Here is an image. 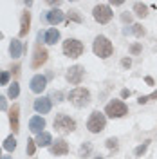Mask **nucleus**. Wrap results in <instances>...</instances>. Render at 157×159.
<instances>
[{"instance_id":"f257e3e1","label":"nucleus","mask_w":157,"mask_h":159,"mask_svg":"<svg viewBox=\"0 0 157 159\" xmlns=\"http://www.w3.org/2000/svg\"><path fill=\"white\" fill-rule=\"evenodd\" d=\"M92 51H94V54L99 56V58H108V56H112V52H114V45H112V42L107 38V36H96L94 40V45H92Z\"/></svg>"},{"instance_id":"f03ea898","label":"nucleus","mask_w":157,"mask_h":159,"mask_svg":"<svg viewBox=\"0 0 157 159\" xmlns=\"http://www.w3.org/2000/svg\"><path fill=\"white\" fill-rule=\"evenodd\" d=\"M69 101L74 107H78V109L87 107L88 103H90V92L85 87H76L74 90L69 92Z\"/></svg>"},{"instance_id":"7ed1b4c3","label":"nucleus","mask_w":157,"mask_h":159,"mask_svg":"<svg viewBox=\"0 0 157 159\" xmlns=\"http://www.w3.org/2000/svg\"><path fill=\"white\" fill-rule=\"evenodd\" d=\"M105 114L112 119L123 118V116L128 114V107L125 105V101H121V99H112L110 103H107V107H105Z\"/></svg>"},{"instance_id":"20e7f679","label":"nucleus","mask_w":157,"mask_h":159,"mask_svg":"<svg viewBox=\"0 0 157 159\" xmlns=\"http://www.w3.org/2000/svg\"><path fill=\"white\" fill-rule=\"evenodd\" d=\"M54 129L58 130L60 134H70L76 129V121L67 114H58L54 118Z\"/></svg>"},{"instance_id":"39448f33","label":"nucleus","mask_w":157,"mask_h":159,"mask_svg":"<svg viewBox=\"0 0 157 159\" xmlns=\"http://www.w3.org/2000/svg\"><path fill=\"white\" fill-rule=\"evenodd\" d=\"M105 125H107V118H105V114L99 112V110H94V112L90 114L88 121H87V129L90 130L92 134H99L101 130L105 129Z\"/></svg>"},{"instance_id":"423d86ee","label":"nucleus","mask_w":157,"mask_h":159,"mask_svg":"<svg viewBox=\"0 0 157 159\" xmlns=\"http://www.w3.org/2000/svg\"><path fill=\"white\" fill-rule=\"evenodd\" d=\"M63 54L65 56H69V58H78V56H81L83 54V51H85V47H83V43L79 42V40L76 38H69L63 42Z\"/></svg>"},{"instance_id":"0eeeda50","label":"nucleus","mask_w":157,"mask_h":159,"mask_svg":"<svg viewBox=\"0 0 157 159\" xmlns=\"http://www.w3.org/2000/svg\"><path fill=\"white\" fill-rule=\"evenodd\" d=\"M92 15H94V20L99 22V24H108L112 20V9H110V6H107V4L96 6L94 11H92Z\"/></svg>"},{"instance_id":"6e6552de","label":"nucleus","mask_w":157,"mask_h":159,"mask_svg":"<svg viewBox=\"0 0 157 159\" xmlns=\"http://www.w3.org/2000/svg\"><path fill=\"white\" fill-rule=\"evenodd\" d=\"M83 76H85V69L81 65H72L67 70V81L72 83V85H79L83 81Z\"/></svg>"},{"instance_id":"1a4fd4ad","label":"nucleus","mask_w":157,"mask_h":159,"mask_svg":"<svg viewBox=\"0 0 157 159\" xmlns=\"http://www.w3.org/2000/svg\"><path fill=\"white\" fill-rule=\"evenodd\" d=\"M49 58V52L43 49L42 45H36V49H34V56H33V61H31V67L33 69H40L45 61Z\"/></svg>"},{"instance_id":"9d476101","label":"nucleus","mask_w":157,"mask_h":159,"mask_svg":"<svg viewBox=\"0 0 157 159\" xmlns=\"http://www.w3.org/2000/svg\"><path fill=\"white\" fill-rule=\"evenodd\" d=\"M29 85H31V90H33L34 94H40V92H43L45 87H47V78L42 76V74H36V76H33Z\"/></svg>"},{"instance_id":"9b49d317","label":"nucleus","mask_w":157,"mask_h":159,"mask_svg":"<svg viewBox=\"0 0 157 159\" xmlns=\"http://www.w3.org/2000/svg\"><path fill=\"white\" fill-rule=\"evenodd\" d=\"M67 152H69V145H67L65 139H56V141H52V145H51V154H52V156H65Z\"/></svg>"},{"instance_id":"f8f14e48","label":"nucleus","mask_w":157,"mask_h":159,"mask_svg":"<svg viewBox=\"0 0 157 159\" xmlns=\"http://www.w3.org/2000/svg\"><path fill=\"white\" fill-rule=\"evenodd\" d=\"M43 129H45V119L42 116H33L29 119V130L33 134H42Z\"/></svg>"},{"instance_id":"ddd939ff","label":"nucleus","mask_w":157,"mask_h":159,"mask_svg":"<svg viewBox=\"0 0 157 159\" xmlns=\"http://www.w3.org/2000/svg\"><path fill=\"white\" fill-rule=\"evenodd\" d=\"M18 116H20V107H18V105H13V107L9 109V125H11V129H13V132H15V134L20 130Z\"/></svg>"},{"instance_id":"4468645a","label":"nucleus","mask_w":157,"mask_h":159,"mask_svg":"<svg viewBox=\"0 0 157 159\" xmlns=\"http://www.w3.org/2000/svg\"><path fill=\"white\" fill-rule=\"evenodd\" d=\"M34 110L38 114H47L51 110V98H38L34 99Z\"/></svg>"},{"instance_id":"2eb2a0df","label":"nucleus","mask_w":157,"mask_h":159,"mask_svg":"<svg viewBox=\"0 0 157 159\" xmlns=\"http://www.w3.org/2000/svg\"><path fill=\"white\" fill-rule=\"evenodd\" d=\"M45 18H47V22H49L51 25H56V24H60V22L63 20V13H61L60 9H52V11L47 13Z\"/></svg>"},{"instance_id":"dca6fc26","label":"nucleus","mask_w":157,"mask_h":159,"mask_svg":"<svg viewBox=\"0 0 157 159\" xmlns=\"http://www.w3.org/2000/svg\"><path fill=\"white\" fill-rule=\"evenodd\" d=\"M31 27V13H24L22 15V24H20V36H25L29 33Z\"/></svg>"},{"instance_id":"f3484780","label":"nucleus","mask_w":157,"mask_h":159,"mask_svg":"<svg viewBox=\"0 0 157 159\" xmlns=\"http://www.w3.org/2000/svg\"><path fill=\"white\" fill-rule=\"evenodd\" d=\"M60 40V31L58 29H49L47 33H45V43H49V45H54L56 42Z\"/></svg>"},{"instance_id":"a211bd4d","label":"nucleus","mask_w":157,"mask_h":159,"mask_svg":"<svg viewBox=\"0 0 157 159\" xmlns=\"http://www.w3.org/2000/svg\"><path fill=\"white\" fill-rule=\"evenodd\" d=\"M9 54L13 58H20V56H22V43H20L18 40H13V42H11Z\"/></svg>"},{"instance_id":"6ab92c4d","label":"nucleus","mask_w":157,"mask_h":159,"mask_svg":"<svg viewBox=\"0 0 157 159\" xmlns=\"http://www.w3.org/2000/svg\"><path fill=\"white\" fill-rule=\"evenodd\" d=\"M51 143H52V138H51L49 132L38 134V138H36V145H38V147H49Z\"/></svg>"},{"instance_id":"aec40b11","label":"nucleus","mask_w":157,"mask_h":159,"mask_svg":"<svg viewBox=\"0 0 157 159\" xmlns=\"http://www.w3.org/2000/svg\"><path fill=\"white\" fill-rule=\"evenodd\" d=\"M134 13L137 15L139 18H145L148 15V6L143 4V2H136V4H134Z\"/></svg>"},{"instance_id":"412c9836","label":"nucleus","mask_w":157,"mask_h":159,"mask_svg":"<svg viewBox=\"0 0 157 159\" xmlns=\"http://www.w3.org/2000/svg\"><path fill=\"white\" fill-rule=\"evenodd\" d=\"M4 148L7 150V152H13V150L16 148V139H15V136H9V138L6 139V143H4Z\"/></svg>"},{"instance_id":"4be33fe9","label":"nucleus","mask_w":157,"mask_h":159,"mask_svg":"<svg viewBox=\"0 0 157 159\" xmlns=\"http://www.w3.org/2000/svg\"><path fill=\"white\" fill-rule=\"evenodd\" d=\"M18 94H20V87H18V83L15 81L9 87V90H7V96H9L11 99H15V98H18Z\"/></svg>"},{"instance_id":"5701e85b","label":"nucleus","mask_w":157,"mask_h":159,"mask_svg":"<svg viewBox=\"0 0 157 159\" xmlns=\"http://www.w3.org/2000/svg\"><path fill=\"white\" fill-rule=\"evenodd\" d=\"M132 33H134L137 38L145 36V29H143V25H141V24H134V25H132Z\"/></svg>"},{"instance_id":"b1692460","label":"nucleus","mask_w":157,"mask_h":159,"mask_svg":"<svg viewBox=\"0 0 157 159\" xmlns=\"http://www.w3.org/2000/svg\"><path fill=\"white\" fill-rule=\"evenodd\" d=\"M90 150H92L90 143H85V145H81V148H79V157H87L88 154H90Z\"/></svg>"},{"instance_id":"393cba45","label":"nucleus","mask_w":157,"mask_h":159,"mask_svg":"<svg viewBox=\"0 0 157 159\" xmlns=\"http://www.w3.org/2000/svg\"><path fill=\"white\" fill-rule=\"evenodd\" d=\"M34 150H36V141L27 139V156H34Z\"/></svg>"},{"instance_id":"a878e982","label":"nucleus","mask_w":157,"mask_h":159,"mask_svg":"<svg viewBox=\"0 0 157 159\" xmlns=\"http://www.w3.org/2000/svg\"><path fill=\"white\" fill-rule=\"evenodd\" d=\"M7 83H9V72L2 70L0 72V85H7Z\"/></svg>"},{"instance_id":"bb28decb","label":"nucleus","mask_w":157,"mask_h":159,"mask_svg":"<svg viewBox=\"0 0 157 159\" xmlns=\"http://www.w3.org/2000/svg\"><path fill=\"white\" fill-rule=\"evenodd\" d=\"M148 143H150V141H146V143H143L141 147H137V148H136V156H143V154L146 152V148H148Z\"/></svg>"},{"instance_id":"cd10ccee","label":"nucleus","mask_w":157,"mask_h":159,"mask_svg":"<svg viewBox=\"0 0 157 159\" xmlns=\"http://www.w3.org/2000/svg\"><path fill=\"white\" fill-rule=\"evenodd\" d=\"M107 147L110 150H112V148L116 150V148H118V139H116V138H108L107 139Z\"/></svg>"},{"instance_id":"c85d7f7f","label":"nucleus","mask_w":157,"mask_h":159,"mask_svg":"<svg viewBox=\"0 0 157 159\" xmlns=\"http://www.w3.org/2000/svg\"><path fill=\"white\" fill-rule=\"evenodd\" d=\"M154 98H157V92H154L152 96H141V98H139L137 101L141 103V105H143V103H146V101H150V99H154Z\"/></svg>"},{"instance_id":"c756f323","label":"nucleus","mask_w":157,"mask_h":159,"mask_svg":"<svg viewBox=\"0 0 157 159\" xmlns=\"http://www.w3.org/2000/svg\"><path fill=\"white\" fill-rule=\"evenodd\" d=\"M70 20H74V22H81V16H79L76 11H72V13H69V22Z\"/></svg>"},{"instance_id":"7c9ffc66","label":"nucleus","mask_w":157,"mask_h":159,"mask_svg":"<svg viewBox=\"0 0 157 159\" xmlns=\"http://www.w3.org/2000/svg\"><path fill=\"white\" fill-rule=\"evenodd\" d=\"M130 52H132V54H139V52H141V43H134V45L130 47Z\"/></svg>"},{"instance_id":"2f4dec72","label":"nucleus","mask_w":157,"mask_h":159,"mask_svg":"<svg viewBox=\"0 0 157 159\" xmlns=\"http://www.w3.org/2000/svg\"><path fill=\"white\" fill-rule=\"evenodd\" d=\"M121 65H123L125 69H128V67L132 65V60H130V58H123V60H121Z\"/></svg>"},{"instance_id":"473e14b6","label":"nucleus","mask_w":157,"mask_h":159,"mask_svg":"<svg viewBox=\"0 0 157 159\" xmlns=\"http://www.w3.org/2000/svg\"><path fill=\"white\" fill-rule=\"evenodd\" d=\"M6 109H7V101H6L4 96H0V110H6Z\"/></svg>"},{"instance_id":"72a5a7b5","label":"nucleus","mask_w":157,"mask_h":159,"mask_svg":"<svg viewBox=\"0 0 157 159\" xmlns=\"http://www.w3.org/2000/svg\"><path fill=\"white\" fill-rule=\"evenodd\" d=\"M52 98H56V101H61L63 94H61V92H54V94H52Z\"/></svg>"},{"instance_id":"f704fd0d","label":"nucleus","mask_w":157,"mask_h":159,"mask_svg":"<svg viewBox=\"0 0 157 159\" xmlns=\"http://www.w3.org/2000/svg\"><path fill=\"white\" fill-rule=\"evenodd\" d=\"M121 18H123V22H130V20H132V16H130V15H127V13H123V16H121Z\"/></svg>"},{"instance_id":"c9c22d12","label":"nucleus","mask_w":157,"mask_h":159,"mask_svg":"<svg viewBox=\"0 0 157 159\" xmlns=\"http://www.w3.org/2000/svg\"><path fill=\"white\" fill-rule=\"evenodd\" d=\"M121 96H123V98H128V96H130V90H123V92H121Z\"/></svg>"},{"instance_id":"e433bc0d","label":"nucleus","mask_w":157,"mask_h":159,"mask_svg":"<svg viewBox=\"0 0 157 159\" xmlns=\"http://www.w3.org/2000/svg\"><path fill=\"white\" fill-rule=\"evenodd\" d=\"M145 81H146L148 85H154V80L150 78V76H146V78H145Z\"/></svg>"},{"instance_id":"4c0bfd02","label":"nucleus","mask_w":157,"mask_h":159,"mask_svg":"<svg viewBox=\"0 0 157 159\" xmlns=\"http://www.w3.org/2000/svg\"><path fill=\"white\" fill-rule=\"evenodd\" d=\"M2 159H11V157H9V156H6V157H2Z\"/></svg>"},{"instance_id":"58836bf2","label":"nucleus","mask_w":157,"mask_h":159,"mask_svg":"<svg viewBox=\"0 0 157 159\" xmlns=\"http://www.w3.org/2000/svg\"><path fill=\"white\" fill-rule=\"evenodd\" d=\"M2 38H4V34H2V33H0V40H2Z\"/></svg>"},{"instance_id":"ea45409f","label":"nucleus","mask_w":157,"mask_h":159,"mask_svg":"<svg viewBox=\"0 0 157 159\" xmlns=\"http://www.w3.org/2000/svg\"><path fill=\"white\" fill-rule=\"evenodd\" d=\"M0 159H2V150H0Z\"/></svg>"},{"instance_id":"a19ab883","label":"nucleus","mask_w":157,"mask_h":159,"mask_svg":"<svg viewBox=\"0 0 157 159\" xmlns=\"http://www.w3.org/2000/svg\"><path fill=\"white\" fill-rule=\"evenodd\" d=\"M96 159H103V157H101V156H99V157H96Z\"/></svg>"}]
</instances>
